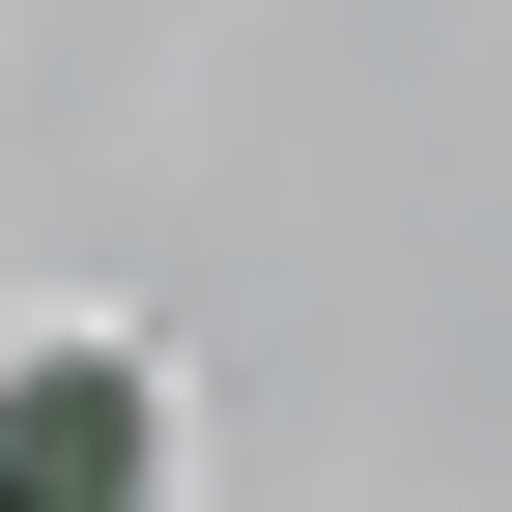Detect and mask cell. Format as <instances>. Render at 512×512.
Instances as JSON below:
<instances>
[{
	"mask_svg": "<svg viewBox=\"0 0 512 512\" xmlns=\"http://www.w3.org/2000/svg\"><path fill=\"white\" fill-rule=\"evenodd\" d=\"M171 484V370L143 342H29L0 370V512H143Z\"/></svg>",
	"mask_w": 512,
	"mask_h": 512,
	"instance_id": "1",
	"label": "cell"
}]
</instances>
